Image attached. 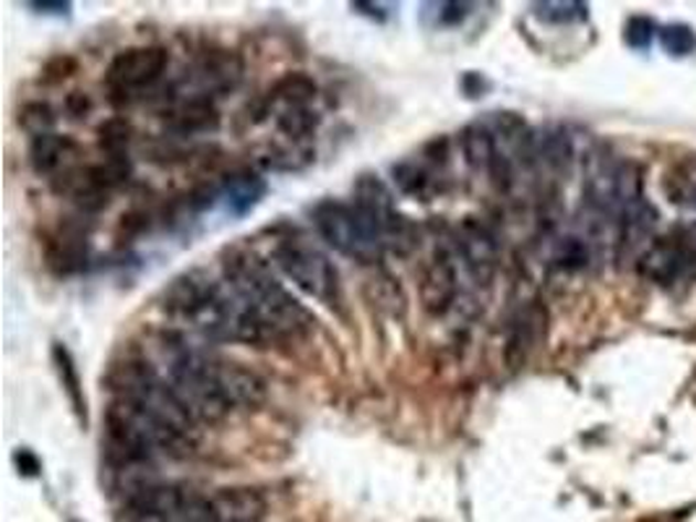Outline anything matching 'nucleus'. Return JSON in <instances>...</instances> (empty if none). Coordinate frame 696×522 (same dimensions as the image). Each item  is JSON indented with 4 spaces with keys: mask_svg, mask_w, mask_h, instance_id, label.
<instances>
[{
    "mask_svg": "<svg viewBox=\"0 0 696 522\" xmlns=\"http://www.w3.org/2000/svg\"><path fill=\"white\" fill-rule=\"evenodd\" d=\"M164 313L189 324L193 332L214 342L267 345L271 334L246 300L225 283H214L201 271H189L164 290Z\"/></svg>",
    "mask_w": 696,
    "mask_h": 522,
    "instance_id": "f257e3e1",
    "label": "nucleus"
},
{
    "mask_svg": "<svg viewBox=\"0 0 696 522\" xmlns=\"http://www.w3.org/2000/svg\"><path fill=\"white\" fill-rule=\"evenodd\" d=\"M222 277L250 311L261 319L271 340L303 338L315 324L311 311L285 290L277 280L269 262H264L254 248H229L222 256Z\"/></svg>",
    "mask_w": 696,
    "mask_h": 522,
    "instance_id": "f03ea898",
    "label": "nucleus"
},
{
    "mask_svg": "<svg viewBox=\"0 0 696 522\" xmlns=\"http://www.w3.org/2000/svg\"><path fill=\"white\" fill-rule=\"evenodd\" d=\"M107 387L113 392V400H126V403L152 413L154 418L164 420V424L175 426L178 432L199 436L196 420H193L189 407L181 403L172 384L164 382L149 361H118L107 374Z\"/></svg>",
    "mask_w": 696,
    "mask_h": 522,
    "instance_id": "7ed1b4c3",
    "label": "nucleus"
},
{
    "mask_svg": "<svg viewBox=\"0 0 696 522\" xmlns=\"http://www.w3.org/2000/svg\"><path fill=\"white\" fill-rule=\"evenodd\" d=\"M170 384L178 392L181 403L189 407L193 420L201 424H217L235 411L219 387L214 355L204 350L175 345L170 355Z\"/></svg>",
    "mask_w": 696,
    "mask_h": 522,
    "instance_id": "20e7f679",
    "label": "nucleus"
},
{
    "mask_svg": "<svg viewBox=\"0 0 696 522\" xmlns=\"http://www.w3.org/2000/svg\"><path fill=\"white\" fill-rule=\"evenodd\" d=\"M313 225L315 233L326 241L329 248H334L336 254L350 256V259L361 264H376L382 262L386 241L382 227L373 217H368L361 206L334 202L315 204L313 212Z\"/></svg>",
    "mask_w": 696,
    "mask_h": 522,
    "instance_id": "39448f33",
    "label": "nucleus"
},
{
    "mask_svg": "<svg viewBox=\"0 0 696 522\" xmlns=\"http://www.w3.org/2000/svg\"><path fill=\"white\" fill-rule=\"evenodd\" d=\"M275 264L290 277L306 296H311L329 309H340L342 285L334 262L306 241H282L275 248Z\"/></svg>",
    "mask_w": 696,
    "mask_h": 522,
    "instance_id": "423d86ee",
    "label": "nucleus"
},
{
    "mask_svg": "<svg viewBox=\"0 0 696 522\" xmlns=\"http://www.w3.org/2000/svg\"><path fill=\"white\" fill-rule=\"evenodd\" d=\"M642 196L640 168L631 162L600 160L587 175V202L600 214H611L619 220L631 204Z\"/></svg>",
    "mask_w": 696,
    "mask_h": 522,
    "instance_id": "0eeeda50",
    "label": "nucleus"
},
{
    "mask_svg": "<svg viewBox=\"0 0 696 522\" xmlns=\"http://www.w3.org/2000/svg\"><path fill=\"white\" fill-rule=\"evenodd\" d=\"M170 55L164 47L149 45V47H128L124 53H118L107 66V87L113 95H120L126 99L139 97L147 89H152L157 82L168 71Z\"/></svg>",
    "mask_w": 696,
    "mask_h": 522,
    "instance_id": "6e6552de",
    "label": "nucleus"
},
{
    "mask_svg": "<svg viewBox=\"0 0 696 522\" xmlns=\"http://www.w3.org/2000/svg\"><path fill=\"white\" fill-rule=\"evenodd\" d=\"M353 196L355 206H361V210L368 214V217L376 220L378 227H382L386 246L401 248V252H407V248L413 246L415 231L410 220L401 217V212L397 210V199H394L389 185H386L382 178L361 175L353 189Z\"/></svg>",
    "mask_w": 696,
    "mask_h": 522,
    "instance_id": "1a4fd4ad",
    "label": "nucleus"
},
{
    "mask_svg": "<svg viewBox=\"0 0 696 522\" xmlns=\"http://www.w3.org/2000/svg\"><path fill=\"white\" fill-rule=\"evenodd\" d=\"M696 264V243L688 235H665L655 238L636 262V271L647 283L673 285Z\"/></svg>",
    "mask_w": 696,
    "mask_h": 522,
    "instance_id": "9d476101",
    "label": "nucleus"
},
{
    "mask_svg": "<svg viewBox=\"0 0 696 522\" xmlns=\"http://www.w3.org/2000/svg\"><path fill=\"white\" fill-rule=\"evenodd\" d=\"M457 254L478 283L488 285L499 267V243L493 233L475 217H464L454 233Z\"/></svg>",
    "mask_w": 696,
    "mask_h": 522,
    "instance_id": "9b49d317",
    "label": "nucleus"
},
{
    "mask_svg": "<svg viewBox=\"0 0 696 522\" xmlns=\"http://www.w3.org/2000/svg\"><path fill=\"white\" fill-rule=\"evenodd\" d=\"M459 290V277H457V264L454 254L449 248L439 246L430 256L426 267H422L420 277V300L422 309L433 317H443V313L451 311L457 300Z\"/></svg>",
    "mask_w": 696,
    "mask_h": 522,
    "instance_id": "f8f14e48",
    "label": "nucleus"
},
{
    "mask_svg": "<svg viewBox=\"0 0 696 522\" xmlns=\"http://www.w3.org/2000/svg\"><path fill=\"white\" fill-rule=\"evenodd\" d=\"M243 74V63L235 53L229 50H214L206 53L204 58L196 61V66L191 68L189 82L196 87L193 97H206L219 95V92H229L238 87Z\"/></svg>",
    "mask_w": 696,
    "mask_h": 522,
    "instance_id": "ddd939ff",
    "label": "nucleus"
},
{
    "mask_svg": "<svg viewBox=\"0 0 696 522\" xmlns=\"http://www.w3.org/2000/svg\"><path fill=\"white\" fill-rule=\"evenodd\" d=\"M214 522H261L267 518V499L250 486H227L210 497Z\"/></svg>",
    "mask_w": 696,
    "mask_h": 522,
    "instance_id": "4468645a",
    "label": "nucleus"
},
{
    "mask_svg": "<svg viewBox=\"0 0 696 522\" xmlns=\"http://www.w3.org/2000/svg\"><path fill=\"white\" fill-rule=\"evenodd\" d=\"M543 327H545V309H540L537 303H529L516 313L512 327H508L506 348H504V361L508 369L516 371L525 366L529 353H533L537 340H540Z\"/></svg>",
    "mask_w": 696,
    "mask_h": 522,
    "instance_id": "2eb2a0df",
    "label": "nucleus"
},
{
    "mask_svg": "<svg viewBox=\"0 0 696 522\" xmlns=\"http://www.w3.org/2000/svg\"><path fill=\"white\" fill-rule=\"evenodd\" d=\"M657 212L644 199L634 202L619 217V256H631L640 262V256L647 252L652 243V231H655Z\"/></svg>",
    "mask_w": 696,
    "mask_h": 522,
    "instance_id": "dca6fc26",
    "label": "nucleus"
},
{
    "mask_svg": "<svg viewBox=\"0 0 696 522\" xmlns=\"http://www.w3.org/2000/svg\"><path fill=\"white\" fill-rule=\"evenodd\" d=\"M78 155V145L71 136L61 134H45L32 139L29 147V162L40 175H61L74 168V160Z\"/></svg>",
    "mask_w": 696,
    "mask_h": 522,
    "instance_id": "f3484780",
    "label": "nucleus"
},
{
    "mask_svg": "<svg viewBox=\"0 0 696 522\" xmlns=\"http://www.w3.org/2000/svg\"><path fill=\"white\" fill-rule=\"evenodd\" d=\"M164 124L181 136L210 134L219 128V113L206 97H185L172 110L164 113Z\"/></svg>",
    "mask_w": 696,
    "mask_h": 522,
    "instance_id": "a211bd4d",
    "label": "nucleus"
},
{
    "mask_svg": "<svg viewBox=\"0 0 696 522\" xmlns=\"http://www.w3.org/2000/svg\"><path fill=\"white\" fill-rule=\"evenodd\" d=\"M264 194H267V183L264 178H258L250 170H240V173H233L222 185V199H225L229 212L235 214H246L248 210L261 202Z\"/></svg>",
    "mask_w": 696,
    "mask_h": 522,
    "instance_id": "6ab92c4d",
    "label": "nucleus"
},
{
    "mask_svg": "<svg viewBox=\"0 0 696 522\" xmlns=\"http://www.w3.org/2000/svg\"><path fill=\"white\" fill-rule=\"evenodd\" d=\"M459 147H462L464 162H468L472 170H483V173L491 170L493 160H496V155L501 152L491 128L480 124L462 128V134H459Z\"/></svg>",
    "mask_w": 696,
    "mask_h": 522,
    "instance_id": "aec40b11",
    "label": "nucleus"
},
{
    "mask_svg": "<svg viewBox=\"0 0 696 522\" xmlns=\"http://www.w3.org/2000/svg\"><path fill=\"white\" fill-rule=\"evenodd\" d=\"M663 189H665V196H668L676 206L696 210V160L694 157L673 164L668 173H665Z\"/></svg>",
    "mask_w": 696,
    "mask_h": 522,
    "instance_id": "412c9836",
    "label": "nucleus"
},
{
    "mask_svg": "<svg viewBox=\"0 0 696 522\" xmlns=\"http://www.w3.org/2000/svg\"><path fill=\"white\" fill-rule=\"evenodd\" d=\"M86 262V241L76 233L57 235L47 246V264L57 275H71V271L82 269Z\"/></svg>",
    "mask_w": 696,
    "mask_h": 522,
    "instance_id": "4be33fe9",
    "label": "nucleus"
},
{
    "mask_svg": "<svg viewBox=\"0 0 696 522\" xmlns=\"http://www.w3.org/2000/svg\"><path fill=\"white\" fill-rule=\"evenodd\" d=\"M53 363L57 369V376H61L63 390H66V395L71 400V407H74L78 420H82V424L86 426V397H84L82 379H78L76 363H74V359H71L68 348L61 345V342H55L53 345Z\"/></svg>",
    "mask_w": 696,
    "mask_h": 522,
    "instance_id": "5701e85b",
    "label": "nucleus"
},
{
    "mask_svg": "<svg viewBox=\"0 0 696 522\" xmlns=\"http://www.w3.org/2000/svg\"><path fill=\"white\" fill-rule=\"evenodd\" d=\"M319 92V84L313 82L308 74H285L275 87L267 92V99L271 105L285 103L287 105H308Z\"/></svg>",
    "mask_w": 696,
    "mask_h": 522,
    "instance_id": "b1692460",
    "label": "nucleus"
},
{
    "mask_svg": "<svg viewBox=\"0 0 696 522\" xmlns=\"http://www.w3.org/2000/svg\"><path fill=\"white\" fill-rule=\"evenodd\" d=\"M315 126H319V113L308 105H287L277 116V128L292 141L308 139L315 131Z\"/></svg>",
    "mask_w": 696,
    "mask_h": 522,
    "instance_id": "393cba45",
    "label": "nucleus"
},
{
    "mask_svg": "<svg viewBox=\"0 0 696 522\" xmlns=\"http://www.w3.org/2000/svg\"><path fill=\"white\" fill-rule=\"evenodd\" d=\"M394 175V183H397V189L401 191L405 196H415V199H422V202H428V194H430V175L428 170L422 168V164H415V162H399L394 164L392 170Z\"/></svg>",
    "mask_w": 696,
    "mask_h": 522,
    "instance_id": "a878e982",
    "label": "nucleus"
},
{
    "mask_svg": "<svg viewBox=\"0 0 696 522\" xmlns=\"http://www.w3.org/2000/svg\"><path fill=\"white\" fill-rule=\"evenodd\" d=\"M371 296H373V303L378 306V309H384L386 313H392V317H401L407 309V298L405 292H401V288L397 285V280L389 275H382V277H373L371 285H368Z\"/></svg>",
    "mask_w": 696,
    "mask_h": 522,
    "instance_id": "bb28decb",
    "label": "nucleus"
},
{
    "mask_svg": "<svg viewBox=\"0 0 696 522\" xmlns=\"http://www.w3.org/2000/svg\"><path fill=\"white\" fill-rule=\"evenodd\" d=\"M97 139L107 155H126L133 139V128L126 118H110L97 128Z\"/></svg>",
    "mask_w": 696,
    "mask_h": 522,
    "instance_id": "cd10ccee",
    "label": "nucleus"
},
{
    "mask_svg": "<svg viewBox=\"0 0 696 522\" xmlns=\"http://www.w3.org/2000/svg\"><path fill=\"white\" fill-rule=\"evenodd\" d=\"M19 126L24 128V131L32 136V139H38V136H45V134H53V126H55L53 107H50L47 103H26L19 110Z\"/></svg>",
    "mask_w": 696,
    "mask_h": 522,
    "instance_id": "c85d7f7f",
    "label": "nucleus"
},
{
    "mask_svg": "<svg viewBox=\"0 0 696 522\" xmlns=\"http://www.w3.org/2000/svg\"><path fill=\"white\" fill-rule=\"evenodd\" d=\"M660 45L673 58H686L696 50V34L686 24H671L660 30Z\"/></svg>",
    "mask_w": 696,
    "mask_h": 522,
    "instance_id": "c756f323",
    "label": "nucleus"
},
{
    "mask_svg": "<svg viewBox=\"0 0 696 522\" xmlns=\"http://www.w3.org/2000/svg\"><path fill=\"white\" fill-rule=\"evenodd\" d=\"M535 17L548 24H571V21L587 19L585 3H535Z\"/></svg>",
    "mask_w": 696,
    "mask_h": 522,
    "instance_id": "7c9ffc66",
    "label": "nucleus"
},
{
    "mask_svg": "<svg viewBox=\"0 0 696 522\" xmlns=\"http://www.w3.org/2000/svg\"><path fill=\"white\" fill-rule=\"evenodd\" d=\"M587 262H590V252H587L585 241L569 235V238H564L556 246V264L561 269H569V271L582 269V267H587Z\"/></svg>",
    "mask_w": 696,
    "mask_h": 522,
    "instance_id": "2f4dec72",
    "label": "nucleus"
},
{
    "mask_svg": "<svg viewBox=\"0 0 696 522\" xmlns=\"http://www.w3.org/2000/svg\"><path fill=\"white\" fill-rule=\"evenodd\" d=\"M655 32H657V24L650 17H631L627 24V32H623V40H627L629 47L647 50L652 45Z\"/></svg>",
    "mask_w": 696,
    "mask_h": 522,
    "instance_id": "473e14b6",
    "label": "nucleus"
},
{
    "mask_svg": "<svg viewBox=\"0 0 696 522\" xmlns=\"http://www.w3.org/2000/svg\"><path fill=\"white\" fill-rule=\"evenodd\" d=\"M436 9V24L441 26H457L470 17L472 6L470 3H439Z\"/></svg>",
    "mask_w": 696,
    "mask_h": 522,
    "instance_id": "72a5a7b5",
    "label": "nucleus"
},
{
    "mask_svg": "<svg viewBox=\"0 0 696 522\" xmlns=\"http://www.w3.org/2000/svg\"><path fill=\"white\" fill-rule=\"evenodd\" d=\"M13 462H17V468H19L21 476H38L40 473L38 455L29 452V449H19V452L13 455Z\"/></svg>",
    "mask_w": 696,
    "mask_h": 522,
    "instance_id": "f704fd0d",
    "label": "nucleus"
},
{
    "mask_svg": "<svg viewBox=\"0 0 696 522\" xmlns=\"http://www.w3.org/2000/svg\"><path fill=\"white\" fill-rule=\"evenodd\" d=\"M32 9L45 11V13H68L71 3H47V0H42V3H32Z\"/></svg>",
    "mask_w": 696,
    "mask_h": 522,
    "instance_id": "c9c22d12",
    "label": "nucleus"
}]
</instances>
